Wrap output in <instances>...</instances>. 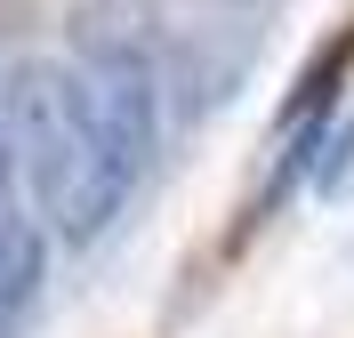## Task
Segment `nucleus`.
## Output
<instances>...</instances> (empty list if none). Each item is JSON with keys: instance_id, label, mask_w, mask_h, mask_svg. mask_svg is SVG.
<instances>
[{"instance_id": "1", "label": "nucleus", "mask_w": 354, "mask_h": 338, "mask_svg": "<svg viewBox=\"0 0 354 338\" xmlns=\"http://www.w3.org/2000/svg\"><path fill=\"white\" fill-rule=\"evenodd\" d=\"M0 137H8V153H17L24 185H32V202H41L48 234L57 242H97L121 202H129L137 185L113 169V153L97 145L88 129V105H81V65H17L8 73V89H0Z\"/></svg>"}, {"instance_id": "2", "label": "nucleus", "mask_w": 354, "mask_h": 338, "mask_svg": "<svg viewBox=\"0 0 354 338\" xmlns=\"http://www.w3.org/2000/svg\"><path fill=\"white\" fill-rule=\"evenodd\" d=\"M41 282H48V234L32 209L0 202V338H24L32 306H41Z\"/></svg>"}, {"instance_id": "3", "label": "nucleus", "mask_w": 354, "mask_h": 338, "mask_svg": "<svg viewBox=\"0 0 354 338\" xmlns=\"http://www.w3.org/2000/svg\"><path fill=\"white\" fill-rule=\"evenodd\" d=\"M346 161H354V113H346V121H338L330 153L314 161V185H322V194H338V185H346Z\"/></svg>"}, {"instance_id": "4", "label": "nucleus", "mask_w": 354, "mask_h": 338, "mask_svg": "<svg viewBox=\"0 0 354 338\" xmlns=\"http://www.w3.org/2000/svg\"><path fill=\"white\" fill-rule=\"evenodd\" d=\"M0 202H17V153H8V137H0Z\"/></svg>"}]
</instances>
